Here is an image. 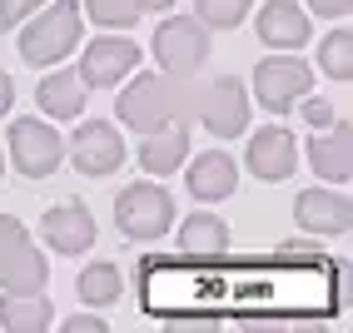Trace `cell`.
<instances>
[{
	"label": "cell",
	"mask_w": 353,
	"mask_h": 333,
	"mask_svg": "<svg viewBox=\"0 0 353 333\" xmlns=\"http://www.w3.org/2000/svg\"><path fill=\"white\" fill-rule=\"evenodd\" d=\"M179 249L190 259H219V254H229V224L219 214H190L179 229Z\"/></svg>",
	"instance_id": "19"
},
{
	"label": "cell",
	"mask_w": 353,
	"mask_h": 333,
	"mask_svg": "<svg viewBox=\"0 0 353 333\" xmlns=\"http://www.w3.org/2000/svg\"><path fill=\"white\" fill-rule=\"evenodd\" d=\"M184 154H190V130H184V120H170V125H154L145 130V145H139V170L145 174H174Z\"/></svg>",
	"instance_id": "15"
},
{
	"label": "cell",
	"mask_w": 353,
	"mask_h": 333,
	"mask_svg": "<svg viewBox=\"0 0 353 333\" xmlns=\"http://www.w3.org/2000/svg\"><path fill=\"white\" fill-rule=\"evenodd\" d=\"M184 184H190V194L204 199V204H219L234 194V184H239V170H234V159L224 150H209V154H194L190 174H184Z\"/></svg>",
	"instance_id": "16"
},
{
	"label": "cell",
	"mask_w": 353,
	"mask_h": 333,
	"mask_svg": "<svg viewBox=\"0 0 353 333\" xmlns=\"http://www.w3.org/2000/svg\"><path fill=\"white\" fill-rule=\"evenodd\" d=\"M125 294V279H120V269L114 264H85V274H80V299L85 303H95V308H105V303H114Z\"/></svg>",
	"instance_id": "21"
},
{
	"label": "cell",
	"mask_w": 353,
	"mask_h": 333,
	"mask_svg": "<svg viewBox=\"0 0 353 333\" xmlns=\"http://www.w3.org/2000/svg\"><path fill=\"white\" fill-rule=\"evenodd\" d=\"M199 120H204L209 134H219V139L244 134V125H249V90L234 75L209 80V90L199 94Z\"/></svg>",
	"instance_id": "8"
},
{
	"label": "cell",
	"mask_w": 353,
	"mask_h": 333,
	"mask_svg": "<svg viewBox=\"0 0 353 333\" xmlns=\"http://www.w3.org/2000/svg\"><path fill=\"white\" fill-rule=\"evenodd\" d=\"M294 110H303V120H309L314 130H328V125H334V105L319 100V94H303V100H299Z\"/></svg>",
	"instance_id": "25"
},
{
	"label": "cell",
	"mask_w": 353,
	"mask_h": 333,
	"mask_svg": "<svg viewBox=\"0 0 353 333\" xmlns=\"http://www.w3.org/2000/svg\"><path fill=\"white\" fill-rule=\"evenodd\" d=\"M294 219L309 234H348L353 229V204L339 189H303L294 199Z\"/></svg>",
	"instance_id": "13"
},
{
	"label": "cell",
	"mask_w": 353,
	"mask_h": 333,
	"mask_svg": "<svg viewBox=\"0 0 353 333\" xmlns=\"http://www.w3.org/2000/svg\"><path fill=\"white\" fill-rule=\"evenodd\" d=\"M309 90H314V70L303 65L299 55H269V60H259V70H254V100L264 105L269 114H289Z\"/></svg>",
	"instance_id": "6"
},
{
	"label": "cell",
	"mask_w": 353,
	"mask_h": 333,
	"mask_svg": "<svg viewBox=\"0 0 353 333\" xmlns=\"http://www.w3.org/2000/svg\"><path fill=\"white\" fill-rule=\"evenodd\" d=\"M134 65H139V45L105 35V40H90V45H85V55H80V80H85L90 90H114Z\"/></svg>",
	"instance_id": "10"
},
{
	"label": "cell",
	"mask_w": 353,
	"mask_h": 333,
	"mask_svg": "<svg viewBox=\"0 0 353 333\" xmlns=\"http://www.w3.org/2000/svg\"><path fill=\"white\" fill-rule=\"evenodd\" d=\"M10 100H15V85H10V75H6V70H0V114L10 110Z\"/></svg>",
	"instance_id": "30"
},
{
	"label": "cell",
	"mask_w": 353,
	"mask_h": 333,
	"mask_svg": "<svg viewBox=\"0 0 353 333\" xmlns=\"http://www.w3.org/2000/svg\"><path fill=\"white\" fill-rule=\"evenodd\" d=\"M40 234L45 244H50L55 254H85L90 244H95V214H90L80 199H65V204H50L40 219Z\"/></svg>",
	"instance_id": "11"
},
{
	"label": "cell",
	"mask_w": 353,
	"mask_h": 333,
	"mask_svg": "<svg viewBox=\"0 0 353 333\" xmlns=\"http://www.w3.org/2000/svg\"><path fill=\"white\" fill-rule=\"evenodd\" d=\"M0 174H6V154H0Z\"/></svg>",
	"instance_id": "32"
},
{
	"label": "cell",
	"mask_w": 353,
	"mask_h": 333,
	"mask_svg": "<svg viewBox=\"0 0 353 333\" xmlns=\"http://www.w3.org/2000/svg\"><path fill=\"white\" fill-rule=\"evenodd\" d=\"M259 40H264L269 50H299V45L309 40V15H303L294 0H269V6L259 10Z\"/></svg>",
	"instance_id": "17"
},
{
	"label": "cell",
	"mask_w": 353,
	"mask_h": 333,
	"mask_svg": "<svg viewBox=\"0 0 353 333\" xmlns=\"http://www.w3.org/2000/svg\"><path fill=\"white\" fill-rule=\"evenodd\" d=\"M249 6H254V0H194V10H199L194 20L204 30H234L249 15Z\"/></svg>",
	"instance_id": "23"
},
{
	"label": "cell",
	"mask_w": 353,
	"mask_h": 333,
	"mask_svg": "<svg viewBox=\"0 0 353 333\" xmlns=\"http://www.w3.org/2000/svg\"><path fill=\"white\" fill-rule=\"evenodd\" d=\"M90 85L75 75V70H55V75H45L40 80V90H35V100H40V110L50 114V120H75V114L85 110V94Z\"/></svg>",
	"instance_id": "18"
},
{
	"label": "cell",
	"mask_w": 353,
	"mask_h": 333,
	"mask_svg": "<svg viewBox=\"0 0 353 333\" xmlns=\"http://www.w3.org/2000/svg\"><path fill=\"white\" fill-rule=\"evenodd\" d=\"M70 154H75V170L90 174V179H105L125 164V139L120 130H114L110 120H85L75 130V145H70Z\"/></svg>",
	"instance_id": "9"
},
{
	"label": "cell",
	"mask_w": 353,
	"mask_h": 333,
	"mask_svg": "<svg viewBox=\"0 0 353 333\" xmlns=\"http://www.w3.org/2000/svg\"><path fill=\"white\" fill-rule=\"evenodd\" d=\"M40 6H45V0H0V26H6V30H15L20 20H30Z\"/></svg>",
	"instance_id": "26"
},
{
	"label": "cell",
	"mask_w": 353,
	"mask_h": 333,
	"mask_svg": "<svg viewBox=\"0 0 353 333\" xmlns=\"http://www.w3.org/2000/svg\"><path fill=\"white\" fill-rule=\"evenodd\" d=\"M50 279V259H45L20 219L0 214V289L6 294H35Z\"/></svg>",
	"instance_id": "3"
},
{
	"label": "cell",
	"mask_w": 353,
	"mask_h": 333,
	"mask_svg": "<svg viewBox=\"0 0 353 333\" xmlns=\"http://www.w3.org/2000/svg\"><path fill=\"white\" fill-rule=\"evenodd\" d=\"M309 164H314L319 179L348 184L353 179V125L348 120H334L323 134H314L309 139Z\"/></svg>",
	"instance_id": "12"
},
{
	"label": "cell",
	"mask_w": 353,
	"mask_h": 333,
	"mask_svg": "<svg viewBox=\"0 0 353 333\" xmlns=\"http://www.w3.org/2000/svg\"><path fill=\"white\" fill-rule=\"evenodd\" d=\"M319 70H323L328 80H353V35H348V30L323 35V45H319Z\"/></svg>",
	"instance_id": "22"
},
{
	"label": "cell",
	"mask_w": 353,
	"mask_h": 333,
	"mask_svg": "<svg viewBox=\"0 0 353 333\" xmlns=\"http://www.w3.org/2000/svg\"><path fill=\"white\" fill-rule=\"evenodd\" d=\"M114 224H120L125 239H159V234H170V224H174L170 189L154 184V179L130 184L125 194L114 199Z\"/></svg>",
	"instance_id": "4"
},
{
	"label": "cell",
	"mask_w": 353,
	"mask_h": 333,
	"mask_svg": "<svg viewBox=\"0 0 353 333\" xmlns=\"http://www.w3.org/2000/svg\"><path fill=\"white\" fill-rule=\"evenodd\" d=\"M279 254H289V259H309V254H319V244H303V239H289V244H279Z\"/></svg>",
	"instance_id": "29"
},
{
	"label": "cell",
	"mask_w": 353,
	"mask_h": 333,
	"mask_svg": "<svg viewBox=\"0 0 353 333\" xmlns=\"http://www.w3.org/2000/svg\"><path fill=\"white\" fill-rule=\"evenodd\" d=\"M65 328H70V333H105V319H100V314H70Z\"/></svg>",
	"instance_id": "28"
},
{
	"label": "cell",
	"mask_w": 353,
	"mask_h": 333,
	"mask_svg": "<svg viewBox=\"0 0 353 333\" xmlns=\"http://www.w3.org/2000/svg\"><path fill=\"white\" fill-rule=\"evenodd\" d=\"M10 154H15V170L26 174V179H45V174H55V164L65 159V139L60 130H50L45 120H15L10 125Z\"/></svg>",
	"instance_id": "7"
},
{
	"label": "cell",
	"mask_w": 353,
	"mask_h": 333,
	"mask_svg": "<svg viewBox=\"0 0 353 333\" xmlns=\"http://www.w3.org/2000/svg\"><path fill=\"white\" fill-rule=\"evenodd\" d=\"M294 159H299V150H294V134L284 125H264V130L249 139V170L264 179V184L289 179L294 174Z\"/></svg>",
	"instance_id": "14"
},
{
	"label": "cell",
	"mask_w": 353,
	"mask_h": 333,
	"mask_svg": "<svg viewBox=\"0 0 353 333\" xmlns=\"http://www.w3.org/2000/svg\"><path fill=\"white\" fill-rule=\"evenodd\" d=\"M309 10L323 15V20H343V15L353 10V0H309Z\"/></svg>",
	"instance_id": "27"
},
{
	"label": "cell",
	"mask_w": 353,
	"mask_h": 333,
	"mask_svg": "<svg viewBox=\"0 0 353 333\" xmlns=\"http://www.w3.org/2000/svg\"><path fill=\"white\" fill-rule=\"evenodd\" d=\"M85 30V10L75 0H50L30 26L20 20V60L26 65H60L65 55H75Z\"/></svg>",
	"instance_id": "2"
},
{
	"label": "cell",
	"mask_w": 353,
	"mask_h": 333,
	"mask_svg": "<svg viewBox=\"0 0 353 333\" xmlns=\"http://www.w3.org/2000/svg\"><path fill=\"white\" fill-rule=\"evenodd\" d=\"M0 323L10 333H45L55 323V308H50V299L40 289L35 294H6L0 299Z\"/></svg>",
	"instance_id": "20"
},
{
	"label": "cell",
	"mask_w": 353,
	"mask_h": 333,
	"mask_svg": "<svg viewBox=\"0 0 353 333\" xmlns=\"http://www.w3.org/2000/svg\"><path fill=\"white\" fill-rule=\"evenodd\" d=\"M95 26H105V30H130L134 20H139V6L134 0H85L80 6Z\"/></svg>",
	"instance_id": "24"
},
{
	"label": "cell",
	"mask_w": 353,
	"mask_h": 333,
	"mask_svg": "<svg viewBox=\"0 0 353 333\" xmlns=\"http://www.w3.org/2000/svg\"><path fill=\"white\" fill-rule=\"evenodd\" d=\"M190 85H184L179 75H134L120 94V105H114V114H120V125L130 130H154V125H170V120H184L190 114Z\"/></svg>",
	"instance_id": "1"
},
{
	"label": "cell",
	"mask_w": 353,
	"mask_h": 333,
	"mask_svg": "<svg viewBox=\"0 0 353 333\" xmlns=\"http://www.w3.org/2000/svg\"><path fill=\"white\" fill-rule=\"evenodd\" d=\"M154 60H159L164 75H179V80L199 75L204 60H209V30L199 26L194 15L159 20V30H154Z\"/></svg>",
	"instance_id": "5"
},
{
	"label": "cell",
	"mask_w": 353,
	"mask_h": 333,
	"mask_svg": "<svg viewBox=\"0 0 353 333\" xmlns=\"http://www.w3.org/2000/svg\"><path fill=\"white\" fill-rule=\"evenodd\" d=\"M134 6H139V15H150V10H170L174 0H134Z\"/></svg>",
	"instance_id": "31"
}]
</instances>
